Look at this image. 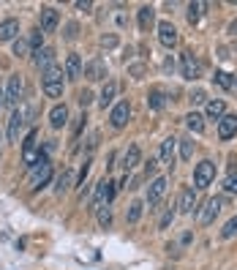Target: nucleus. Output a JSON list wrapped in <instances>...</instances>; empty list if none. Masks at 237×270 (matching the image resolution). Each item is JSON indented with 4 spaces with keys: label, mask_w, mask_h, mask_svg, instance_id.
<instances>
[{
    "label": "nucleus",
    "mask_w": 237,
    "mask_h": 270,
    "mask_svg": "<svg viewBox=\"0 0 237 270\" xmlns=\"http://www.w3.org/2000/svg\"><path fill=\"white\" fill-rule=\"evenodd\" d=\"M224 188H226L229 194H237V175H229L226 183H224Z\"/></svg>",
    "instance_id": "38"
},
{
    "label": "nucleus",
    "mask_w": 237,
    "mask_h": 270,
    "mask_svg": "<svg viewBox=\"0 0 237 270\" xmlns=\"http://www.w3.org/2000/svg\"><path fill=\"white\" fill-rule=\"evenodd\" d=\"M158 41L167 46V50L177 46V28L172 25V22H161V25H158Z\"/></svg>",
    "instance_id": "8"
},
{
    "label": "nucleus",
    "mask_w": 237,
    "mask_h": 270,
    "mask_svg": "<svg viewBox=\"0 0 237 270\" xmlns=\"http://www.w3.org/2000/svg\"><path fill=\"white\" fill-rule=\"evenodd\" d=\"M98 224L104 229L112 224V210H109V208H98Z\"/></svg>",
    "instance_id": "34"
},
{
    "label": "nucleus",
    "mask_w": 237,
    "mask_h": 270,
    "mask_svg": "<svg viewBox=\"0 0 237 270\" xmlns=\"http://www.w3.org/2000/svg\"><path fill=\"white\" fill-rule=\"evenodd\" d=\"M0 139H3V134H0Z\"/></svg>",
    "instance_id": "49"
},
{
    "label": "nucleus",
    "mask_w": 237,
    "mask_h": 270,
    "mask_svg": "<svg viewBox=\"0 0 237 270\" xmlns=\"http://www.w3.org/2000/svg\"><path fill=\"white\" fill-rule=\"evenodd\" d=\"M202 60L194 52H183V77L186 79H199L202 77Z\"/></svg>",
    "instance_id": "6"
},
{
    "label": "nucleus",
    "mask_w": 237,
    "mask_h": 270,
    "mask_svg": "<svg viewBox=\"0 0 237 270\" xmlns=\"http://www.w3.org/2000/svg\"><path fill=\"white\" fill-rule=\"evenodd\" d=\"M153 22H155V11L150 9V6H142V9H139V28L150 30V28H153Z\"/></svg>",
    "instance_id": "23"
},
{
    "label": "nucleus",
    "mask_w": 237,
    "mask_h": 270,
    "mask_svg": "<svg viewBox=\"0 0 237 270\" xmlns=\"http://www.w3.org/2000/svg\"><path fill=\"white\" fill-rule=\"evenodd\" d=\"M164 194H167V178H155L153 183H150V188H147V205H150V210H153L155 205L164 200Z\"/></svg>",
    "instance_id": "7"
},
{
    "label": "nucleus",
    "mask_w": 237,
    "mask_h": 270,
    "mask_svg": "<svg viewBox=\"0 0 237 270\" xmlns=\"http://www.w3.org/2000/svg\"><path fill=\"white\" fill-rule=\"evenodd\" d=\"M237 134V115H224L218 120V137L221 139H232Z\"/></svg>",
    "instance_id": "10"
},
{
    "label": "nucleus",
    "mask_w": 237,
    "mask_h": 270,
    "mask_svg": "<svg viewBox=\"0 0 237 270\" xmlns=\"http://www.w3.org/2000/svg\"><path fill=\"white\" fill-rule=\"evenodd\" d=\"M52 180V164L49 158H46V153L41 156V161H38L33 166V175H30V183H33V191H38V188H44L46 183Z\"/></svg>",
    "instance_id": "1"
},
{
    "label": "nucleus",
    "mask_w": 237,
    "mask_h": 270,
    "mask_svg": "<svg viewBox=\"0 0 237 270\" xmlns=\"http://www.w3.org/2000/svg\"><path fill=\"white\" fill-rule=\"evenodd\" d=\"M66 77L68 79H79V77H82V60H79V55H68V60H66Z\"/></svg>",
    "instance_id": "19"
},
{
    "label": "nucleus",
    "mask_w": 237,
    "mask_h": 270,
    "mask_svg": "<svg viewBox=\"0 0 237 270\" xmlns=\"http://www.w3.org/2000/svg\"><path fill=\"white\" fill-rule=\"evenodd\" d=\"M172 218H175V208H169L167 213H164V218H161V224H158V227H161V229H167V227L172 224Z\"/></svg>",
    "instance_id": "40"
},
{
    "label": "nucleus",
    "mask_w": 237,
    "mask_h": 270,
    "mask_svg": "<svg viewBox=\"0 0 237 270\" xmlns=\"http://www.w3.org/2000/svg\"><path fill=\"white\" fill-rule=\"evenodd\" d=\"M49 123H52V129H63V126L68 123V109H66V104L52 107V112H49Z\"/></svg>",
    "instance_id": "14"
},
{
    "label": "nucleus",
    "mask_w": 237,
    "mask_h": 270,
    "mask_svg": "<svg viewBox=\"0 0 237 270\" xmlns=\"http://www.w3.org/2000/svg\"><path fill=\"white\" fill-rule=\"evenodd\" d=\"M186 126H188L194 134H202V131H204V117L196 115V112H188V115H186Z\"/></svg>",
    "instance_id": "24"
},
{
    "label": "nucleus",
    "mask_w": 237,
    "mask_h": 270,
    "mask_svg": "<svg viewBox=\"0 0 237 270\" xmlns=\"http://www.w3.org/2000/svg\"><path fill=\"white\" fill-rule=\"evenodd\" d=\"M175 145H177V139H164V145H161V161L164 164H175Z\"/></svg>",
    "instance_id": "21"
},
{
    "label": "nucleus",
    "mask_w": 237,
    "mask_h": 270,
    "mask_svg": "<svg viewBox=\"0 0 237 270\" xmlns=\"http://www.w3.org/2000/svg\"><path fill=\"white\" fill-rule=\"evenodd\" d=\"M213 178H216V164L213 161L196 164V172H194V186L196 188H207L213 183Z\"/></svg>",
    "instance_id": "3"
},
{
    "label": "nucleus",
    "mask_w": 237,
    "mask_h": 270,
    "mask_svg": "<svg viewBox=\"0 0 237 270\" xmlns=\"http://www.w3.org/2000/svg\"><path fill=\"white\" fill-rule=\"evenodd\" d=\"M76 9H85V11H88V9H93V3H88V0H79Z\"/></svg>",
    "instance_id": "46"
},
{
    "label": "nucleus",
    "mask_w": 237,
    "mask_h": 270,
    "mask_svg": "<svg viewBox=\"0 0 237 270\" xmlns=\"http://www.w3.org/2000/svg\"><path fill=\"white\" fill-rule=\"evenodd\" d=\"M28 50H30L28 41H14V55H19V58H22V55H28Z\"/></svg>",
    "instance_id": "39"
},
{
    "label": "nucleus",
    "mask_w": 237,
    "mask_h": 270,
    "mask_svg": "<svg viewBox=\"0 0 237 270\" xmlns=\"http://www.w3.org/2000/svg\"><path fill=\"white\" fill-rule=\"evenodd\" d=\"M33 60H36V66L41 68V74H44L46 68H52V66H55V63H52V60H55V50L44 46V50H38V52H36V58H33Z\"/></svg>",
    "instance_id": "15"
},
{
    "label": "nucleus",
    "mask_w": 237,
    "mask_h": 270,
    "mask_svg": "<svg viewBox=\"0 0 237 270\" xmlns=\"http://www.w3.org/2000/svg\"><path fill=\"white\" fill-rule=\"evenodd\" d=\"M68 183H71V172L66 169L58 178V186H55V194H66V188H68Z\"/></svg>",
    "instance_id": "32"
},
{
    "label": "nucleus",
    "mask_w": 237,
    "mask_h": 270,
    "mask_svg": "<svg viewBox=\"0 0 237 270\" xmlns=\"http://www.w3.org/2000/svg\"><path fill=\"white\" fill-rule=\"evenodd\" d=\"M204 9H207L204 3H191V6H188V22H191V25H196V22L202 19V11H204Z\"/></svg>",
    "instance_id": "28"
},
{
    "label": "nucleus",
    "mask_w": 237,
    "mask_h": 270,
    "mask_svg": "<svg viewBox=\"0 0 237 270\" xmlns=\"http://www.w3.org/2000/svg\"><path fill=\"white\" fill-rule=\"evenodd\" d=\"M155 169H158V164L153 161V158H150V161H147V166H145V175H147V178H153V180H155Z\"/></svg>",
    "instance_id": "42"
},
{
    "label": "nucleus",
    "mask_w": 237,
    "mask_h": 270,
    "mask_svg": "<svg viewBox=\"0 0 237 270\" xmlns=\"http://www.w3.org/2000/svg\"><path fill=\"white\" fill-rule=\"evenodd\" d=\"M88 172H90V161H85V164H82V172H79V186H85V178H88Z\"/></svg>",
    "instance_id": "43"
},
{
    "label": "nucleus",
    "mask_w": 237,
    "mask_h": 270,
    "mask_svg": "<svg viewBox=\"0 0 237 270\" xmlns=\"http://www.w3.org/2000/svg\"><path fill=\"white\" fill-rule=\"evenodd\" d=\"M115 93H117V85H115V82H107V87H104V90H101V99H98V104L107 109V107L115 101Z\"/></svg>",
    "instance_id": "25"
},
{
    "label": "nucleus",
    "mask_w": 237,
    "mask_h": 270,
    "mask_svg": "<svg viewBox=\"0 0 237 270\" xmlns=\"http://www.w3.org/2000/svg\"><path fill=\"white\" fill-rule=\"evenodd\" d=\"M28 115H30L28 107L14 109V115H11V120H9V139H11V142H19V131H22V126H25Z\"/></svg>",
    "instance_id": "5"
},
{
    "label": "nucleus",
    "mask_w": 237,
    "mask_h": 270,
    "mask_svg": "<svg viewBox=\"0 0 237 270\" xmlns=\"http://www.w3.org/2000/svg\"><path fill=\"white\" fill-rule=\"evenodd\" d=\"M3 101H6V96H3V93H0V107H3Z\"/></svg>",
    "instance_id": "48"
},
{
    "label": "nucleus",
    "mask_w": 237,
    "mask_h": 270,
    "mask_svg": "<svg viewBox=\"0 0 237 270\" xmlns=\"http://www.w3.org/2000/svg\"><path fill=\"white\" fill-rule=\"evenodd\" d=\"M115 194H117V183H112V180H101V183L96 186V197H93V205L96 208H107L109 202L115 200Z\"/></svg>",
    "instance_id": "2"
},
{
    "label": "nucleus",
    "mask_w": 237,
    "mask_h": 270,
    "mask_svg": "<svg viewBox=\"0 0 237 270\" xmlns=\"http://www.w3.org/2000/svg\"><path fill=\"white\" fill-rule=\"evenodd\" d=\"M128 74H131L134 79H142V77H145V74H147L145 63H131V66H128Z\"/></svg>",
    "instance_id": "33"
},
{
    "label": "nucleus",
    "mask_w": 237,
    "mask_h": 270,
    "mask_svg": "<svg viewBox=\"0 0 237 270\" xmlns=\"http://www.w3.org/2000/svg\"><path fill=\"white\" fill-rule=\"evenodd\" d=\"M63 77H66L63 66H52V68H46L41 74V82H44V87L46 85H63Z\"/></svg>",
    "instance_id": "17"
},
{
    "label": "nucleus",
    "mask_w": 237,
    "mask_h": 270,
    "mask_svg": "<svg viewBox=\"0 0 237 270\" xmlns=\"http://www.w3.org/2000/svg\"><path fill=\"white\" fill-rule=\"evenodd\" d=\"M194 208H196V191L186 188L183 197H180V213H194Z\"/></svg>",
    "instance_id": "20"
},
{
    "label": "nucleus",
    "mask_w": 237,
    "mask_h": 270,
    "mask_svg": "<svg viewBox=\"0 0 237 270\" xmlns=\"http://www.w3.org/2000/svg\"><path fill=\"white\" fill-rule=\"evenodd\" d=\"M85 77H88L90 82H98V79H104V77H107V66H104V60H101V58L90 60L88 66H85Z\"/></svg>",
    "instance_id": "12"
},
{
    "label": "nucleus",
    "mask_w": 237,
    "mask_h": 270,
    "mask_svg": "<svg viewBox=\"0 0 237 270\" xmlns=\"http://www.w3.org/2000/svg\"><path fill=\"white\" fill-rule=\"evenodd\" d=\"M229 33H232V36H237V19L232 22V25H229Z\"/></svg>",
    "instance_id": "47"
},
{
    "label": "nucleus",
    "mask_w": 237,
    "mask_h": 270,
    "mask_svg": "<svg viewBox=\"0 0 237 270\" xmlns=\"http://www.w3.org/2000/svg\"><path fill=\"white\" fill-rule=\"evenodd\" d=\"M41 30H33V33H30V46H33V50L38 52V50H41Z\"/></svg>",
    "instance_id": "35"
},
{
    "label": "nucleus",
    "mask_w": 237,
    "mask_h": 270,
    "mask_svg": "<svg viewBox=\"0 0 237 270\" xmlns=\"http://www.w3.org/2000/svg\"><path fill=\"white\" fill-rule=\"evenodd\" d=\"M101 44H104V46H115L117 38H115V36H104V38H101Z\"/></svg>",
    "instance_id": "45"
},
{
    "label": "nucleus",
    "mask_w": 237,
    "mask_h": 270,
    "mask_svg": "<svg viewBox=\"0 0 237 270\" xmlns=\"http://www.w3.org/2000/svg\"><path fill=\"white\" fill-rule=\"evenodd\" d=\"M224 101H207V117L210 120H221L224 117Z\"/></svg>",
    "instance_id": "26"
},
{
    "label": "nucleus",
    "mask_w": 237,
    "mask_h": 270,
    "mask_svg": "<svg viewBox=\"0 0 237 270\" xmlns=\"http://www.w3.org/2000/svg\"><path fill=\"white\" fill-rule=\"evenodd\" d=\"M234 85H237V79H234Z\"/></svg>",
    "instance_id": "50"
},
{
    "label": "nucleus",
    "mask_w": 237,
    "mask_h": 270,
    "mask_svg": "<svg viewBox=\"0 0 237 270\" xmlns=\"http://www.w3.org/2000/svg\"><path fill=\"white\" fill-rule=\"evenodd\" d=\"M90 101H93V93H90V90H82V93H79V104H82V109L90 107Z\"/></svg>",
    "instance_id": "41"
},
{
    "label": "nucleus",
    "mask_w": 237,
    "mask_h": 270,
    "mask_svg": "<svg viewBox=\"0 0 237 270\" xmlns=\"http://www.w3.org/2000/svg\"><path fill=\"white\" fill-rule=\"evenodd\" d=\"M221 237H226V240H229V237H237V216L229 218L226 224H224V229H221Z\"/></svg>",
    "instance_id": "31"
},
{
    "label": "nucleus",
    "mask_w": 237,
    "mask_h": 270,
    "mask_svg": "<svg viewBox=\"0 0 237 270\" xmlns=\"http://www.w3.org/2000/svg\"><path fill=\"white\" fill-rule=\"evenodd\" d=\"M177 145H180V158H183V161H188V158L194 156V142L191 139H177Z\"/></svg>",
    "instance_id": "29"
},
{
    "label": "nucleus",
    "mask_w": 237,
    "mask_h": 270,
    "mask_svg": "<svg viewBox=\"0 0 237 270\" xmlns=\"http://www.w3.org/2000/svg\"><path fill=\"white\" fill-rule=\"evenodd\" d=\"M58 28V11L55 9H41V30L44 33H52Z\"/></svg>",
    "instance_id": "18"
},
{
    "label": "nucleus",
    "mask_w": 237,
    "mask_h": 270,
    "mask_svg": "<svg viewBox=\"0 0 237 270\" xmlns=\"http://www.w3.org/2000/svg\"><path fill=\"white\" fill-rule=\"evenodd\" d=\"M44 93H46L49 99H58L60 93H63V85H46V87H44Z\"/></svg>",
    "instance_id": "36"
},
{
    "label": "nucleus",
    "mask_w": 237,
    "mask_h": 270,
    "mask_svg": "<svg viewBox=\"0 0 237 270\" xmlns=\"http://www.w3.org/2000/svg\"><path fill=\"white\" fill-rule=\"evenodd\" d=\"M213 82H216L218 87H224V90H229V87H234L232 77H229L226 71H216V77H213Z\"/></svg>",
    "instance_id": "30"
},
{
    "label": "nucleus",
    "mask_w": 237,
    "mask_h": 270,
    "mask_svg": "<svg viewBox=\"0 0 237 270\" xmlns=\"http://www.w3.org/2000/svg\"><path fill=\"white\" fill-rule=\"evenodd\" d=\"M139 161H142V150H139V145H131L128 150H125V156H123V169H125V175H128Z\"/></svg>",
    "instance_id": "13"
},
{
    "label": "nucleus",
    "mask_w": 237,
    "mask_h": 270,
    "mask_svg": "<svg viewBox=\"0 0 237 270\" xmlns=\"http://www.w3.org/2000/svg\"><path fill=\"white\" fill-rule=\"evenodd\" d=\"M191 104H207V93H204V90H194L191 93Z\"/></svg>",
    "instance_id": "37"
},
{
    "label": "nucleus",
    "mask_w": 237,
    "mask_h": 270,
    "mask_svg": "<svg viewBox=\"0 0 237 270\" xmlns=\"http://www.w3.org/2000/svg\"><path fill=\"white\" fill-rule=\"evenodd\" d=\"M19 33V22L17 19H6L0 22V41H14Z\"/></svg>",
    "instance_id": "16"
},
{
    "label": "nucleus",
    "mask_w": 237,
    "mask_h": 270,
    "mask_svg": "<svg viewBox=\"0 0 237 270\" xmlns=\"http://www.w3.org/2000/svg\"><path fill=\"white\" fill-rule=\"evenodd\" d=\"M76 30H79L76 22H68V28H66V38H76Z\"/></svg>",
    "instance_id": "44"
},
{
    "label": "nucleus",
    "mask_w": 237,
    "mask_h": 270,
    "mask_svg": "<svg viewBox=\"0 0 237 270\" xmlns=\"http://www.w3.org/2000/svg\"><path fill=\"white\" fill-rule=\"evenodd\" d=\"M224 197H210L207 202H204V210L199 213V224H213L216 221V216L221 213V208H224Z\"/></svg>",
    "instance_id": "4"
},
{
    "label": "nucleus",
    "mask_w": 237,
    "mask_h": 270,
    "mask_svg": "<svg viewBox=\"0 0 237 270\" xmlns=\"http://www.w3.org/2000/svg\"><path fill=\"white\" fill-rule=\"evenodd\" d=\"M142 213H145V205H142V202H131L128 205V216H125V218H128V224H137V221L142 218Z\"/></svg>",
    "instance_id": "27"
},
{
    "label": "nucleus",
    "mask_w": 237,
    "mask_h": 270,
    "mask_svg": "<svg viewBox=\"0 0 237 270\" xmlns=\"http://www.w3.org/2000/svg\"><path fill=\"white\" fill-rule=\"evenodd\" d=\"M164 104H167L164 90H161V87H153V90L147 93V107H150V109H164Z\"/></svg>",
    "instance_id": "22"
},
{
    "label": "nucleus",
    "mask_w": 237,
    "mask_h": 270,
    "mask_svg": "<svg viewBox=\"0 0 237 270\" xmlns=\"http://www.w3.org/2000/svg\"><path fill=\"white\" fill-rule=\"evenodd\" d=\"M128 117H131V107H128V101H120V104H115L112 115H109V123H112L115 129H123V126L128 123Z\"/></svg>",
    "instance_id": "9"
},
{
    "label": "nucleus",
    "mask_w": 237,
    "mask_h": 270,
    "mask_svg": "<svg viewBox=\"0 0 237 270\" xmlns=\"http://www.w3.org/2000/svg\"><path fill=\"white\" fill-rule=\"evenodd\" d=\"M19 99H22V79L14 74L9 77V90H6V104H11V107H17L19 104Z\"/></svg>",
    "instance_id": "11"
}]
</instances>
